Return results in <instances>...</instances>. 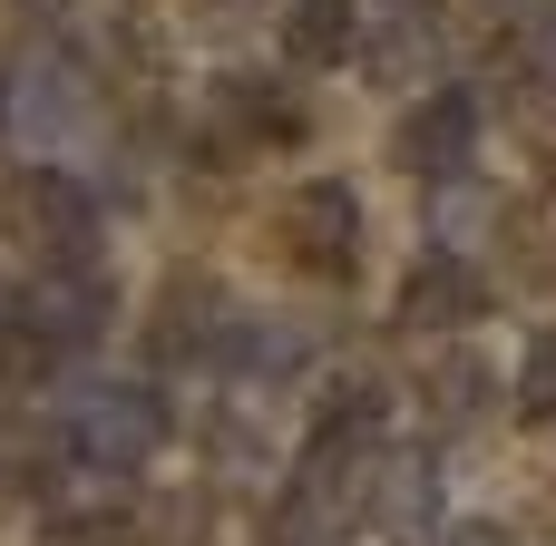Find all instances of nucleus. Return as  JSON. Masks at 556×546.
I'll return each instance as SVG.
<instances>
[{
  "instance_id": "obj_5",
  "label": "nucleus",
  "mask_w": 556,
  "mask_h": 546,
  "mask_svg": "<svg viewBox=\"0 0 556 546\" xmlns=\"http://www.w3.org/2000/svg\"><path fill=\"white\" fill-rule=\"evenodd\" d=\"M352 39H362V0H293V10H283V49H293L303 68H342Z\"/></svg>"
},
{
  "instance_id": "obj_1",
  "label": "nucleus",
  "mask_w": 556,
  "mask_h": 546,
  "mask_svg": "<svg viewBox=\"0 0 556 546\" xmlns=\"http://www.w3.org/2000/svg\"><path fill=\"white\" fill-rule=\"evenodd\" d=\"M59 440H68V459H88V469H147V459L166 449V401H156L147 381H68Z\"/></svg>"
},
{
  "instance_id": "obj_9",
  "label": "nucleus",
  "mask_w": 556,
  "mask_h": 546,
  "mask_svg": "<svg viewBox=\"0 0 556 546\" xmlns=\"http://www.w3.org/2000/svg\"><path fill=\"white\" fill-rule=\"evenodd\" d=\"M440 546H508V537H498V528H479V518H469V528H450V537H440Z\"/></svg>"
},
{
  "instance_id": "obj_7",
  "label": "nucleus",
  "mask_w": 556,
  "mask_h": 546,
  "mask_svg": "<svg viewBox=\"0 0 556 546\" xmlns=\"http://www.w3.org/2000/svg\"><path fill=\"white\" fill-rule=\"evenodd\" d=\"M10 117H20L29 137H39V127H78V117H88V78H78V68H49V59H39V68L20 78V98H10Z\"/></svg>"
},
{
  "instance_id": "obj_8",
  "label": "nucleus",
  "mask_w": 556,
  "mask_h": 546,
  "mask_svg": "<svg viewBox=\"0 0 556 546\" xmlns=\"http://www.w3.org/2000/svg\"><path fill=\"white\" fill-rule=\"evenodd\" d=\"M518 401H528V420H556V332L528 342V371H518Z\"/></svg>"
},
{
  "instance_id": "obj_4",
  "label": "nucleus",
  "mask_w": 556,
  "mask_h": 546,
  "mask_svg": "<svg viewBox=\"0 0 556 546\" xmlns=\"http://www.w3.org/2000/svg\"><path fill=\"white\" fill-rule=\"evenodd\" d=\"M352 244H362L352 186H303L293 195V225H283V254L313 264V274H352Z\"/></svg>"
},
{
  "instance_id": "obj_10",
  "label": "nucleus",
  "mask_w": 556,
  "mask_h": 546,
  "mask_svg": "<svg viewBox=\"0 0 556 546\" xmlns=\"http://www.w3.org/2000/svg\"><path fill=\"white\" fill-rule=\"evenodd\" d=\"M538 68L556 78V0H547V20H538Z\"/></svg>"
},
{
  "instance_id": "obj_3",
  "label": "nucleus",
  "mask_w": 556,
  "mask_h": 546,
  "mask_svg": "<svg viewBox=\"0 0 556 546\" xmlns=\"http://www.w3.org/2000/svg\"><path fill=\"white\" fill-rule=\"evenodd\" d=\"M469 147H479V98L469 88H430L410 107V127H401V166L410 176H459Z\"/></svg>"
},
{
  "instance_id": "obj_2",
  "label": "nucleus",
  "mask_w": 556,
  "mask_h": 546,
  "mask_svg": "<svg viewBox=\"0 0 556 546\" xmlns=\"http://www.w3.org/2000/svg\"><path fill=\"white\" fill-rule=\"evenodd\" d=\"M20 234L59 264H88V244H98V205H88V186L78 176H59V166H39V176H20Z\"/></svg>"
},
{
  "instance_id": "obj_6",
  "label": "nucleus",
  "mask_w": 556,
  "mask_h": 546,
  "mask_svg": "<svg viewBox=\"0 0 556 546\" xmlns=\"http://www.w3.org/2000/svg\"><path fill=\"white\" fill-rule=\"evenodd\" d=\"M469 313H479V274L430 254V264L410 274V303H401V322H410V332H440V322H469Z\"/></svg>"
}]
</instances>
